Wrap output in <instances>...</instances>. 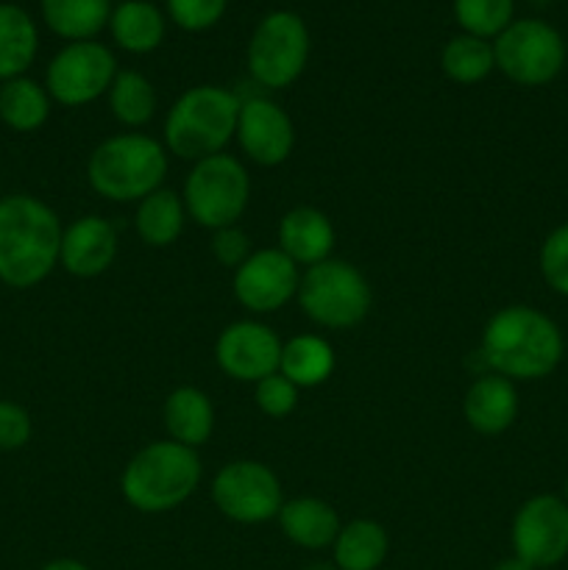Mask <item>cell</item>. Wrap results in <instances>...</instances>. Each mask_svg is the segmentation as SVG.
<instances>
[{
    "instance_id": "cell-1",
    "label": "cell",
    "mask_w": 568,
    "mask_h": 570,
    "mask_svg": "<svg viewBox=\"0 0 568 570\" xmlns=\"http://www.w3.org/2000/svg\"><path fill=\"white\" fill-rule=\"evenodd\" d=\"M566 354L560 326L535 306H505L482 332L484 365L510 382H538L551 376Z\"/></svg>"
},
{
    "instance_id": "cell-2",
    "label": "cell",
    "mask_w": 568,
    "mask_h": 570,
    "mask_svg": "<svg viewBox=\"0 0 568 570\" xmlns=\"http://www.w3.org/2000/svg\"><path fill=\"white\" fill-rule=\"evenodd\" d=\"M59 215L45 200L17 193L0 198V282L14 289L42 284L59 265Z\"/></svg>"
},
{
    "instance_id": "cell-3",
    "label": "cell",
    "mask_w": 568,
    "mask_h": 570,
    "mask_svg": "<svg viewBox=\"0 0 568 570\" xmlns=\"http://www.w3.org/2000/svg\"><path fill=\"white\" fill-rule=\"evenodd\" d=\"M200 484L195 449L176 440H156L131 456L120 476V493L145 515H161L182 507Z\"/></svg>"
},
{
    "instance_id": "cell-4",
    "label": "cell",
    "mask_w": 568,
    "mask_h": 570,
    "mask_svg": "<svg viewBox=\"0 0 568 570\" xmlns=\"http://www.w3.org/2000/svg\"><path fill=\"white\" fill-rule=\"evenodd\" d=\"M239 106L232 89L215 83L187 89L165 117V148L187 161L223 154L237 134Z\"/></svg>"
},
{
    "instance_id": "cell-5",
    "label": "cell",
    "mask_w": 568,
    "mask_h": 570,
    "mask_svg": "<svg viewBox=\"0 0 568 570\" xmlns=\"http://www.w3.org/2000/svg\"><path fill=\"white\" fill-rule=\"evenodd\" d=\"M167 176V148L148 134H117L100 142L87 161L89 187L115 204L148 198Z\"/></svg>"
},
{
    "instance_id": "cell-6",
    "label": "cell",
    "mask_w": 568,
    "mask_h": 570,
    "mask_svg": "<svg viewBox=\"0 0 568 570\" xmlns=\"http://www.w3.org/2000/svg\"><path fill=\"white\" fill-rule=\"evenodd\" d=\"M295 298L301 312L323 328L360 326L373 304L368 278L343 259H326L306 267Z\"/></svg>"
},
{
    "instance_id": "cell-7",
    "label": "cell",
    "mask_w": 568,
    "mask_h": 570,
    "mask_svg": "<svg viewBox=\"0 0 568 570\" xmlns=\"http://www.w3.org/2000/svg\"><path fill=\"white\" fill-rule=\"evenodd\" d=\"M251 198V178L239 159L228 154H215L195 161L184 181V209L198 226L228 228L237 226Z\"/></svg>"
},
{
    "instance_id": "cell-8",
    "label": "cell",
    "mask_w": 568,
    "mask_h": 570,
    "mask_svg": "<svg viewBox=\"0 0 568 570\" xmlns=\"http://www.w3.org/2000/svg\"><path fill=\"white\" fill-rule=\"evenodd\" d=\"M496 70L518 87H543L566 67V39L543 20H512L493 39Z\"/></svg>"
},
{
    "instance_id": "cell-9",
    "label": "cell",
    "mask_w": 568,
    "mask_h": 570,
    "mask_svg": "<svg viewBox=\"0 0 568 570\" xmlns=\"http://www.w3.org/2000/svg\"><path fill=\"white\" fill-rule=\"evenodd\" d=\"M310 61V28L295 11H271L248 42V70L256 83L284 89L295 83Z\"/></svg>"
},
{
    "instance_id": "cell-10",
    "label": "cell",
    "mask_w": 568,
    "mask_h": 570,
    "mask_svg": "<svg viewBox=\"0 0 568 570\" xmlns=\"http://www.w3.org/2000/svg\"><path fill=\"white\" fill-rule=\"evenodd\" d=\"M117 76V61L106 45L87 39L70 42L50 59L45 72V89L50 100L61 106H87L109 92Z\"/></svg>"
},
{
    "instance_id": "cell-11",
    "label": "cell",
    "mask_w": 568,
    "mask_h": 570,
    "mask_svg": "<svg viewBox=\"0 0 568 570\" xmlns=\"http://www.w3.org/2000/svg\"><path fill=\"white\" fill-rule=\"evenodd\" d=\"M212 501L234 523L273 521L284 504L282 482L267 465L256 460H237L221 468L212 482Z\"/></svg>"
},
{
    "instance_id": "cell-12",
    "label": "cell",
    "mask_w": 568,
    "mask_h": 570,
    "mask_svg": "<svg viewBox=\"0 0 568 570\" xmlns=\"http://www.w3.org/2000/svg\"><path fill=\"white\" fill-rule=\"evenodd\" d=\"M512 554L535 570L560 566L568 557V504L551 493L532 495L518 507L510 529Z\"/></svg>"
},
{
    "instance_id": "cell-13",
    "label": "cell",
    "mask_w": 568,
    "mask_h": 570,
    "mask_svg": "<svg viewBox=\"0 0 568 570\" xmlns=\"http://www.w3.org/2000/svg\"><path fill=\"white\" fill-rule=\"evenodd\" d=\"M298 265L278 248L251 254L234 271V298L254 315H271L298 295Z\"/></svg>"
},
{
    "instance_id": "cell-14",
    "label": "cell",
    "mask_w": 568,
    "mask_h": 570,
    "mask_svg": "<svg viewBox=\"0 0 568 570\" xmlns=\"http://www.w3.org/2000/svg\"><path fill=\"white\" fill-rule=\"evenodd\" d=\"M282 340L271 326L256 321H237L221 332L215 343V360L234 382L256 384L278 373Z\"/></svg>"
},
{
    "instance_id": "cell-15",
    "label": "cell",
    "mask_w": 568,
    "mask_h": 570,
    "mask_svg": "<svg viewBox=\"0 0 568 570\" xmlns=\"http://www.w3.org/2000/svg\"><path fill=\"white\" fill-rule=\"evenodd\" d=\"M239 148L251 161L276 167L293 154L295 128L287 111L267 98H248L239 106L237 134Z\"/></svg>"
},
{
    "instance_id": "cell-16",
    "label": "cell",
    "mask_w": 568,
    "mask_h": 570,
    "mask_svg": "<svg viewBox=\"0 0 568 570\" xmlns=\"http://www.w3.org/2000/svg\"><path fill=\"white\" fill-rule=\"evenodd\" d=\"M117 256V232L106 217L87 215L72 220L61 234L59 265L76 278H95Z\"/></svg>"
},
{
    "instance_id": "cell-17",
    "label": "cell",
    "mask_w": 568,
    "mask_h": 570,
    "mask_svg": "<svg viewBox=\"0 0 568 570\" xmlns=\"http://www.w3.org/2000/svg\"><path fill=\"white\" fill-rule=\"evenodd\" d=\"M462 415L477 434L493 438L507 432L518 417V393L510 379L499 373L479 376L462 399Z\"/></svg>"
},
{
    "instance_id": "cell-18",
    "label": "cell",
    "mask_w": 568,
    "mask_h": 570,
    "mask_svg": "<svg viewBox=\"0 0 568 570\" xmlns=\"http://www.w3.org/2000/svg\"><path fill=\"white\" fill-rule=\"evenodd\" d=\"M332 248L334 228L321 209L298 206V209H290L278 223V250L287 254L298 267H312L332 259L329 256Z\"/></svg>"
},
{
    "instance_id": "cell-19",
    "label": "cell",
    "mask_w": 568,
    "mask_h": 570,
    "mask_svg": "<svg viewBox=\"0 0 568 570\" xmlns=\"http://www.w3.org/2000/svg\"><path fill=\"white\" fill-rule=\"evenodd\" d=\"M276 518L284 538L306 551L329 549L334 543V538H337L340 527H343L334 507L321 499H312V495L284 501Z\"/></svg>"
},
{
    "instance_id": "cell-20",
    "label": "cell",
    "mask_w": 568,
    "mask_h": 570,
    "mask_svg": "<svg viewBox=\"0 0 568 570\" xmlns=\"http://www.w3.org/2000/svg\"><path fill=\"white\" fill-rule=\"evenodd\" d=\"M161 415H165V429L170 440L187 445V449H198L215 432V406H212L209 395L198 387L173 390Z\"/></svg>"
},
{
    "instance_id": "cell-21",
    "label": "cell",
    "mask_w": 568,
    "mask_h": 570,
    "mask_svg": "<svg viewBox=\"0 0 568 570\" xmlns=\"http://www.w3.org/2000/svg\"><path fill=\"white\" fill-rule=\"evenodd\" d=\"M39 50L33 17L17 3H0V83L26 76Z\"/></svg>"
},
{
    "instance_id": "cell-22",
    "label": "cell",
    "mask_w": 568,
    "mask_h": 570,
    "mask_svg": "<svg viewBox=\"0 0 568 570\" xmlns=\"http://www.w3.org/2000/svg\"><path fill=\"white\" fill-rule=\"evenodd\" d=\"M42 20L56 37L67 42L95 39L111 17V0H39Z\"/></svg>"
},
{
    "instance_id": "cell-23",
    "label": "cell",
    "mask_w": 568,
    "mask_h": 570,
    "mask_svg": "<svg viewBox=\"0 0 568 570\" xmlns=\"http://www.w3.org/2000/svg\"><path fill=\"white\" fill-rule=\"evenodd\" d=\"M332 551L334 566L340 570H379L388 560L390 538L382 523L371 521V518H356V521L340 527Z\"/></svg>"
},
{
    "instance_id": "cell-24",
    "label": "cell",
    "mask_w": 568,
    "mask_h": 570,
    "mask_svg": "<svg viewBox=\"0 0 568 570\" xmlns=\"http://www.w3.org/2000/svg\"><path fill=\"white\" fill-rule=\"evenodd\" d=\"M109 31L128 53H150L165 39V14L148 0H123L111 9Z\"/></svg>"
},
{
    "instance_id": "cell-25",
    "label": "cell",
    "mask_w": 568,
    "mask_h": 570,
    "mask_svg": "<svg viewBox=\"0 0 568 570\" xmlns=\"http://www.w3.org/2000/svg\"><path fill=\"white\" fill-rule=\"evenodd\" d=\"M50 95L33 78L20 76L0 83V122L17 134H33L48 122Z\"/></svg>"
},
{
    "instance_id": "cell-26",
    "label": "cell",
    "mask_w": 568,
    "mask_h": 570,
    "mask_svg": "<svg viewBox=\"0 0 568 570\" xmlns=\"http://www.w3.org/2000/svg\"><path fill=\"white\" fill-rule=\"evenodd\" d=\"M184 220H187V209H184V198H178L173 189H156L148 198L137 204V215H134V228H137L139 239L150 248H167L176 243L184 232Z\"/></svg>"
},
{
    "instance_id": "cell-27",
    "label": "cell",
    "mask_w": 568,
    "mask_h": 570,
    "mask_svg": "<svg viewBox=\"0 0 568 570\" xmlns=\"http://www.w3.org/2000/svg\"><path fill=\"white\" fill-rule=\"evenodd\" d=\"M334 371V351L317 334H298L282 345L278 373L295 384V387H317L326 382Z\"/></svg>"
},
{
    "instance_id": "cell-28",
    "label": "cell",
    "mask_w": 568,
    "mask_h": 570,
    "mask_svg": "<svg viewBox=\"0 0 568 570\" xmlns=\"http://www.w3.org/2000/svg\"><path fill=\"white\" fill-rule=\"evenodd\" d=\"M440 67H443L445 78L462 83V87L484 81L496 70L493 42L473 37V33H457L440 50Z\"/></svg>"
},
{
    "instance_id": "cell-29",
    "label": "cell",
    "mask_w": 568,
    "mask_h": 570,
    "mask_svg": "<svg viewBox=\"0 0 568 570\" xmlns=\"http://www.w3.org/2000/svg\"><path fill=\"white\" fill-rule=\"evenodd\" d=\"M109 106L117 122H123L126 128L145 126L156 111L154 83L137 70H117L109 87Z\"/></svg>"
},
{
    "instance_id": "cell-30",
    "label": "cell",
    "mask_w": 568,
    "mask_h": 570,
    "mask_svg": "<svg viewBox=\"0 0 568 570\" xmlns=\"http://www.w3.org/2000/svg\"><path fill=\"white\" fill-rule=\"evenodd\" d=\"M451 9H454V20L462 33L496 39L512 22L516 0H454Z\"/></svg>"
},
{
    "instance_id": "cell-31",
    "label": "cell",
    "mask_w": 568,
    "mask_h": 570,
    "mask_svg": "<svg viewBox=\"0 0 568 570\" xmlns=\"http://www.w3.org/2000/svg\"><path fill=\"white\" fill-rule=\"evenodd\" d=\"M540 276L557 295L568 298V223L557 226L540 245Z\"/></svg>"
},
{
    "instance_id": "cell-32",
    "label": "cell",
    "mask_w": 568,
    "mask_h": 570,
    "mask_svg": "<svg viewBox=\"0 0 568 570\" xmlns=\"http://www.w3.org/2000/svg\"><path fill=\"white\" fill-rule=\"evenodd\" d=\"M228 0H167V14L182 31H206L226 14Z\"/></svg>"
},
{
    "instance_id": "cell-33",
    "label": "cell",
    "mask_w": 568,
    "mask_h": 570,
    "mask_svg": "<svg viewBox=\"0 0 568 570\" xmlns=\"http://www.w3.org/2000/svg\"><path fill=\"white\" fill-rule=\"evenodd\" d=\"M254 387L256 406L267 417H287L298 406V387L290 379H284L282 373H273V376L262 379Z\"/></svg>"
},
{
    "instance_id": "cell-34",
    "label": "cell",
    "mask_w": 568,
    "mask_h": 570,
    "mask_svg": "<svg viewBox=\"0 0 568 570\" xmlns=\"http://www.w3.org/2000/svg\"><path fill=\"white\" fill-rule=\"evenodd\" d=\"M33 423L26 406L0 401V451H17L31 440Z\"/></svg>"
},
{
    "instance_id": "cell-35",
    "label": "cell",
    "mask_w": 568,
    "mask_h": 570,
    "mask_svg": "<svg viewBox=\"0 0 568 570\" xmlns=\"http://www.w3.org/2000/svg\"><path fill=\"white\" fill-rule=\"evenodd\" d=\"M212 254H215V259L221 262V265L234 267V271H237V267L251 256L248 234L239 232L237 226L217 228L215 237H212Z\"/></svg>"
},
{
    "instance_id": "cell-36",
    "label": "cell",
    "mask_w": 568,
    "mask_h": 570,
    "mask_svg": "<svg viewBox=\"0 0 568 570\" xmlns=\"http://www.w3.org/2000/svg\"><path fill=\"white\" fill-rule=\"evenodd\" d=\"M39 570H92V568L84 566L81 560H70V557H61V560H50L48 566H42Z\"/></svg>"
},
{
    "instance_id": "cell-37",
    "label": "cell",
    "mask_w": 568,
    "mask_h": 570,
    "mask_svg": "<svg viewBox=\"0 0 568 570\" xmlns=\"http://www.w3.org/2000/svg\"><path fill=\"white\" fill-rule=\"evenodd\" d=\"M493 570H535V568H532V566H527V562L518 560V557L512 554V557H507V560L496 562V568H493Z\"/></svg>"
},
{
    "instance_id": "cell-38",
    "label": "cell",
    "mask_w": 568,
    "mask_h": 570,
    "mask_svg": "<svg viewBox=\"0 0 568 570\" xmlns=\"http://www.w3.org/2000/svg\"><path fill=\"white\" fill-rule=\"evenodd\" d=\"M304 570H340L334 562H312V566H306Z\"/></svg>"
},
{
    "instance_id": "cell-39",
    "label": "cell",
    "mask_w": 568,
    "mask_h": 570,
    "mask_svg": "<svg viewBox=\"0 0 568 570\" xmlns=\"http://www.w3.org/2000/svg\"><path fill=\"white\" fill-rule=\"evenodd\" d=\"M566 504H568V479H566Z\"/></svg>"
}]
</instances>
